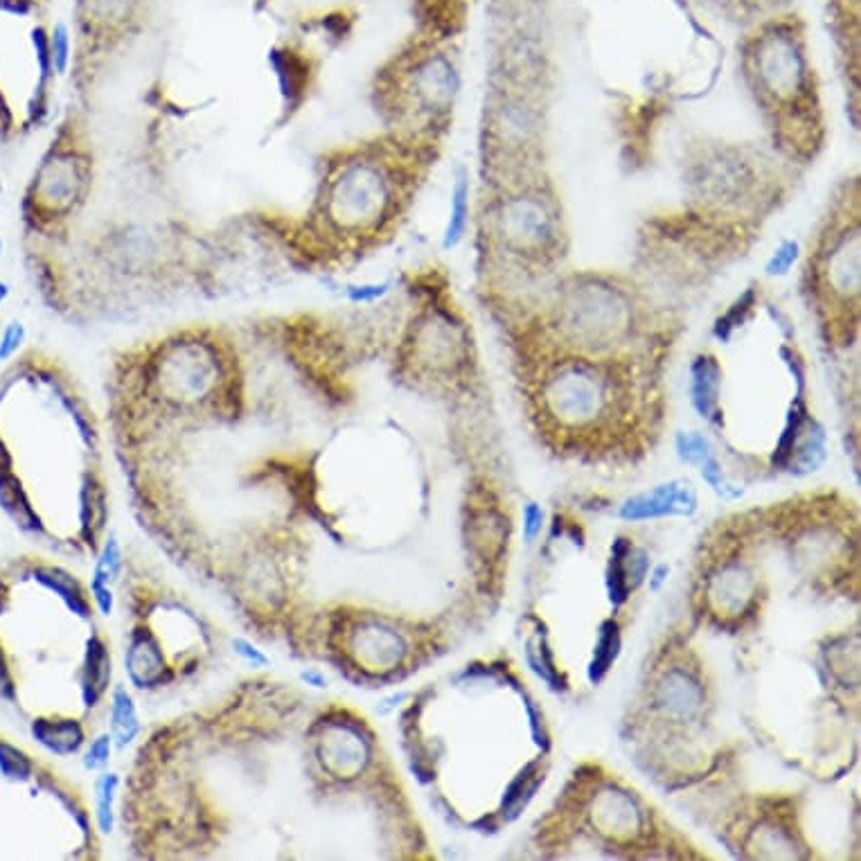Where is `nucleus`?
Returning <instances> with one entry per match:
<instances>
[{
	"label": "nucleus",
	"instance_id": "nucleus-24",
	"mask_svg": "<svg viewBox=\"0 0 861 861\" xmlns=\"http://www.w3.org/2000/svg\"><path fill=\"white\" fill-rule=\"evenodd\" d=\"M39 0H0V14L14 16V19H25L37 12Z\"/></svg>",
	"mask_w": 861,
	"mask_h": 861
},
{
	"label": "nucleus",
	"instance_id": "nucleus-19",
	"mask_svg": "<svg viewBox=\"0 0 861 861\" xmlns=\"http://www.w3.org/2000/svg\"><path fill=\"white\" fill-rule=\"evenodd\" d=\"M28 343V327L21 321H10L0 332V363H10L19 357Z\"/></svg>",
	"mask_w": 861,
	"mask_h": 861
},
{
	"label": "nucleus",
	"instance_id": "nucleus-28",
	"mask_svg": "<svg viewBox=\"0 0 861 861\" xmlns=\"http://www.w3.org/2000/svg\"><path fill=\"white\" fill-rule=\"evenodd\" d=\"M5 255V239H3V230H0V257Z\"/></svg>",
	"mask_w": 861,
	"mask_h": 861
},
{
	"label": "nucleus",
	"instance_id": "nucleus-21",
	"mask_svg": "<svg viewBox=\"0 0 861 861\" xmlns=\"http://www.w3.org/2000/svg\"><path fill=\"white\" fill-rule=\"evenodd\" d=\"M753 296H751V291L747 296H742L738 303H735L729 312H726L720 321H717V325H715V334L720 336V339H729L731 336V332L735 330V327H738L744 318H747V314H749V309L753 307V300H751Z\"/></svg>",
	"mask_w": 861,
	"mask_h": 861
},
{
	"label": "nucleus",
	"instance_id": "nucleus-22",
	"mask_svg": "<svg viewBox=\"0 0 861 861\" xmlns=\"http://www.w3.org/2000/svg\"><path fill=\"white\" fill-rule=\"evenodd\" d=\"M798 260V244L796 242H785L783 246H778L774 255H771V260L767 262V273L769 275H787L789 269L796 264Z\"/></svg>",
	"mask_w": 861,
	"mask_h": 861
},
{
	"label": "nucleus",
	"instance_id": "nucleus-5",
	"mask_svg": "<svg viewBox=\"0 0 861 861\" xmlns=\"http://www.w3.org/2000/svg\"><path fill=\"white\" fill-rule=\"evenodd\" d=\"M393 201V174L372 158H361L345 163L334 176L327 194V212L336 226L359 233L381 226Z\"/></svg>",
	"mask_w": 861,
	"mask_h": 861
},
{
	"label": "nucleus",
	"instance_id": "nucleus-29",
	"mask_svg": "<svg viewBox=\"0 0 861 861\" xmlns=\"http://www.w3.org/2000/svg\"><path fill=\"white\" fill-rule=\"evenodd\" d=\"M3 192H5V183H3V174H0V197H3Z\"/></svg>",
	"mask_w": 861,
	"mask_h": 861
},
{
	"label": "nucleus",
	"instance_id": "nucleus-18",
	"mask_svg": "<svg viewBox=\"0 0 861 861\" xmlns=\"http://www.w3.org/2000/svg\"><path fill=\"white\" fill-rule=\"evenodd\" d=\"M233 650L237 654L239 663L248 668L251 672H260V670H269L271 668V656L266 654L260 645H257L255 638H251L244 632L233 634Z\"/></svg>",
	"mask_w": 861,
	"mask_h": 861
},
{
	"label": "nucleus",
	"instance_id": "nucleus-15",
	"mask_svg": "<svg viewBox=\"0 0 861 861\" xmlns=\"http://www.w3.org/2000/svg\"><path fill=\"white\" fill-rule=\"evenodd\" d=\"M681 501V494L677 492V487H661V490L652 492L650 496H643V499H638L634 503H629L625 508V517L632 519H645V517H654V514H663L674 510V505Z\"/></svg>",
	"mask_w": 861,
	"mask_h": 861
},
{
	"label": "nucleus",
	"instance_id": "nucleus-4",
	"mask_svg": "<svg viewBox=\"0 0 861 861\" xmlns=\"http://www.w3.org/2000/svg\"><path fill=\"white\" fill-rule=\"evenodd\" d=\"M490 233L510 255L546 262L555 255L562 237L555 201L535 188L514 190L494 206Z\"/></svg>",
	"mask_w": 861,
	"mask_h": 861
},
{
	"label": "nucleus",
	"instance_id": "nucleus-9",
	"mask_svg": "<svg viewBox=\"0 0 861 861\" xmlns=\"http://www.w3.org/2000/svg\"><path fill=\"white\" fill-rule=\"evenodd\" d=\"M104 729L111 733L115 753L136 749V744L142 740V735L147 731L145 715H142V706L138 697L133 695L127 683L120 679H115L113 683Z\"/></svg>",
	"mask_w": 861,
	"mask_h": 861
},
{
	"label": "nucleus",
	"instance_id": "nucleus-6",
	"mask_svg": "<svg viewBox=\"0 0 861 861\" xmlns=\"http://www.w3.org/2000/svg\"><path fill=\"white\" fill-rule=\"evenodd\" d=\"M609 372L587 359L564 361L544 384V402L566 424L600 422L616 402Z\"/></svg>",
	"mask_w": 861,
	"mask_h": 861
},
{
	"label": "nucleus",
	"instance_id": "nucleus-16",
	"mask_svg": "<svg viewBox=\"0 0 861 861\" xmlns=\"http://www.w3.org/2000/svg\"><path fill=\"white\" fill-rule=\"evenodd\" d=\"M50 57L55 77H66L73 68V32L64 21H57L50 28Z\"/></svg>",
	"mask_w": 861,
	"mask_h": 861
},
{
	"label": "nucleus",
	"instance_id": "nucleus-13",
	"mask_svg": "<svg viewBox=\"0 0 861 861\" xmlns=\"http://www.w3.org/2000/svg\"><path fill=\"white\" fill-rule=\"evenodd\" d=\"M138 10V0H79V12L95 28H120Z\"/></svg>",
	"mask_w": 861,
	"mask_h": 861
},
{
	"label": "nucleus",
	"instance_id": "nucleus-8",
	"mask_svg": "<svg viewBox=\"0 0 861 861\" xmlns=\"http://www.w3.org/2000/svg\"><path fill=\"white\" fill-rule=\"evenodd\" d=\"M84 185L82 167L70 154H52L34 181V201L48 210L70 208Z\"/></svg>",
	"mask_w": 861,
	"mask_h": 861
},
{
	"label": "nucleus",
	"instance_id": "nucleus-27",
	"mask_svg": "<svg viewBox=\"0 0 861 861\" xmlns=\"http://www.w3.org/2000/svg\"><path fill=\"white\" fill-rule=\"evenodd\" d=\"M10 296H12V287H10V282L0 280V305L7 303V298H10Z\"/></svg>",
	"mask_w": 861,
	"mask_h": 861
},
{
	"label": "nucleus",
	"instance_id": "nucleus-26",
	"mask_svg": "<svg viewBox=\"0 0 861 861\" xmlns=\"http://www.w3.org/2000/svg\"><path fill=\"white\" fill-rule=\"evenodd\" d=\"M539 521H541V512H539L537 508H530V510H528V535H530V537L535 535V532H537Z\"/></svg>",
	"mask_w": 861,
	"mask_h": 861
},
{
	"label": "nucleus",
	"instance_id": "nucleus-20",
	"mask_svg": "<svg viewBox=\"0 0 861 861\" xmlns=\"http://www.w3.org/2000/svg\"><path fill=\"white\" fill-rule=\"evenodd\" d=\"M834 19L841 23L846 39L857 41L859 30V0H830Z\"/></svg>",
	"mask_w": 861,
	"mask_h": 861
},
{
	"label": "nucleus",
	"instance_id": "nucleus-10",
	"mask_svg": "<svg viewBox=\"0 0 861 861\" xmlns=\"http://www.w3.org/2000/svg\"><path fill=\"white\" fill-rule=\"evenodd\" d=\"M122 780L124 776L120 771H115L111 767L100 771V774H95L93 789H91V803H93L95 825L102 837H111V834L118 830Z\"/></svg>",
	"mask_w": 861,
	"mask_h": 861
},
{
	"label": "nucleus",
	"instance_id": "nucleus-14",
	"mask_svg": "<svg viewBox=\"0 0 861 861\" xmlns=\"http://www.w3.org/2000/svg\"><path fill=\"white\" fill-rule=\"evenodd\" d=\"M467 221H469V181L465 174H460L454 190H451V203H449V219L445 226V235H442V244L445 248H456L467 233Z\"/></svg>",
	"mask_w": 861,
	"mask_h": 861
},
{
	"label": "nucleus",
	"instance_id": "nucleus-11",
	"mask_svg": "<svg viewBox=\"0 0 861 861\" xmlns=\"http://www.w3.org/2000/svg\"><path fill=\"white\" fill-rule=\"evenodd\" d=\"M269 66L275 79H278L284 100L296 104L307 86V61L289 48H273L269 52Z\"/></svg>",
	"mask_w": 861,
	"mask_h": 861
},
{
	"label": "nucleus",
	"instance_id": "nucleus-25",
	"mask_svg": "<svg viewBox=\"0 0 861 861\" xmlns=\"http://www.w3.org/2000/svg\"><path fill=\"white\" fill-rule=\"evenodd\" d=\"M681 451L688 460H699V458L706 456V442L701 436L690 433V436L681 438Z\"/></svg>",
	"mask_w": 861,
	"mask_h": 861
},
{
	"label": "nucleus",
	"instance_id": "nucleus-1",
	"mask_svg": "<svg viewBox=\"0 0 861 861\" xmlns=\"http://www.w3.org/2000/svg\"><path fill=\"white\" fill-rule=\"evenodd\" d=\"M361 798L404 801L366 717L260 670L147 726L118 830L145 861L357 857L341 828Z\"/></svg>",
	"mask_w": 861,
	"mask_h": 861
},
{
	"label": "nucleus",
	"instance_id": "nucleus-2",
	"mask_svg": "<svg viewBox=\"0 0 861 861\" xmlns=\"http://www.w3.org/2000/svg\"><path fill=\"white\" fill-rule=\"evenodd\" d=\"M179 578L165 559L161 566L127 550L111 616L124 683L142 708H170L167 717L219 695L210 686L237 681L228 677L235 665L244 668L233 632Z\"/></svg>",
	"mask_w": 861,
	"mask_h": 861
},
{
	"label": "nucleus",
	"instance_id": "nucleus-17",
	"mask_svg": "<svg viewBox=\"0 0 861 861\" xmlns=\"http://www.w3.org/2000/svg\"><path fill=\"white\" fill-rule=\"evenodd\" d=\"M115 753V744L111 733L102 729L100 733L93 735V740L86 744V749L79 753V762H82V769L86 774H100V771L111 767Z\"/></svg>",
	"mask_w": 861,
	"mask_h": 861
},
{
	"label": "nucleus",
	"instance_id": "nucleus-7",
	"mask_svg": "<svg viewBox=\"0 0 861 861\" xmlns=\"http://www.w3.org/2000/svg\"><path fill=\"white\" fill-rule=\"evenodd\" d=\"M816 287L841 305H855L859 296V226L846 224L825 237L816 255Z\"/></svg>",
	"mask_w": 861,
	"mask_h": 861
},
{
	"label": "nucleus",
	"instance_id": "nucleus-23",
	"mask_svg": "<svg viewBox=\"0 0 861 861\" xmlns=\"http://www.w3.org/2000/svg\"><path fill=\"white\" fill-rule=\"evenodd\" d=\"M388 291V284H359V287H348V298L352 303H375Z\"/></svg>",
	"mask_w": 861,
	"mask_h": 861
},
{
	"label": "nucleus",
	"instance_id": "nucleus-3",
	"mask_svg": "<svg viewBox=\"0 0 861 861\" xmlns=\"http://www.w3.org/2000/svg\"><path fill=\"white\" fill-rule=\"evenodd\" d=\"M557 327L582 348L598 350L623 339L634 321L627 291L605 280H584L559 298Z\"/></svg>",
	"mask_w": 861,
	"mask_h": 861
},
{
	"label": "nucleus",
	"instance_id": "nucleus-12",
	"mask_svg": "<svg viewBox=\"0 0 861 861\" xmlns=\"http://www.w3.org/2000/svg\"><path fill=\"white\" fill-rule=\"evenodd\" d=\"M692 399L704 417H713L720 397V366L713 357H699L692 368Z\"/></svg>",
	"mask_w": 861,
	"mask_h": 861
}]
</instances>
